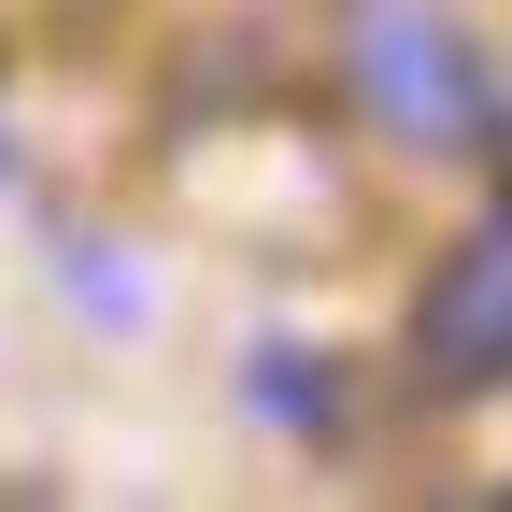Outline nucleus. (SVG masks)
Listing matches in <instances>:
<instances>
[{
    "mask_svg": "<svg viewBox=\"0 0 512 512\" xmlns=\"http://www.w3.org/2000/svg\"><path fill=\"white\" fill-rule=\"evenodd\" d=\"M484 143H498V157H512V100H484Z\"/></svg>",
    "mask_w": 512,
    "mask_h": 512,
    "instance_id": "nucleus-3",
    "label": "nucleus"
},
{
    "mask_svg": "<svg viewBox=\"0 0 512 512\" xmlns=\"http://www.w3.org/2000/svg\"><path fill=\"white\" fill-rule=\"evenodd\" d=\"M356 100L413 157H470L484 143V57H470V29L441 0H356Z\"/></svg>",
    "mask_w": 512,
    "mask_h": 512,
    "instance_id": "nucleus-1",
    "label": "nucleus"
},
{
    "mask_svg": "<svg viewBox=\"0 0 512 512\" xmlns=\"http://www.w3.org/2000/svg\"><path fill=\"white\" fill-rule=\"evenodd\" d=\"M413 370L441 384V399H484V384H512V214L456 228V256L413 285Z\"/></svg>",
    "mask_w": 512,
    "mask_h": 512,
    "instance_id": "nucleus-2",
    "label": "nucleus"
}]
</instances>
